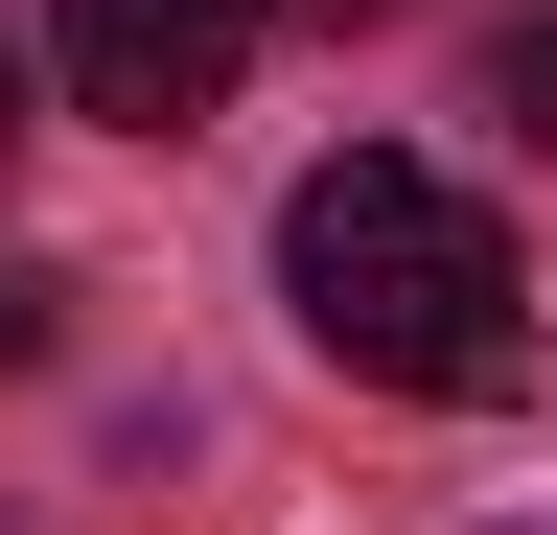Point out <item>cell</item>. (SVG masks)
Listing matches in <instances>:
<instances>
[{
    "mask_svg": "<svg viewBox=\"0 0 557 535\" xmlns=\"http://www.w3.org/2000/svg\"><path fill=\"white\" fill-rule=\"evenodd\" d=\"M511 117H534V141H557V24H511Z\"/></svg>",
    "mask_w": 557,
    "mask_h": 535,
    "instance_id": "3957f363",
    "label": "cell"
},
{
    "mask_svg": "<svg viewBox=\"0 0 557 535\" xmlns=\"http://www.w3.org/2000/svg\"><path fill=\"white\" fill-rule=\"evenodd\" d=\"M0 141H24V47H0Z\"/></svg>",
    "mask_w": 557,
    "mask_h": 535,
    "instance_id": "5b68a950",
    "label": "cell"
},
{
    "mask_svg": "<svg viewBox=\"0 0 557 535\" xmlns=\"http://www.w3.org/2000/svg\"><path fill=\"white\" fill-rule=\"evenodd\" d=\"M24 350H47V280H0V373H24Z\"/></svg>",
    "mask_w": 557,
    "mask_h": 535,
    "instance_id": "277c9868",
    "label": "cell"
},
{
    "mask_svg": "<svg viewBox=\"0 0 557 535\" xmlns=\"http://www.w3.org/2000/svg\"><path fill=\"white\" fill-rule=\"evenodd\" d=\"M278 303L348 396H511L534 373V303H511V233L465 210L418 141H348L278 186Z\"/></svg>",
    "mask_w": 557,
    "mask_h": 535,
    "instance_id": "6da1fadb",
    "label": "cell"
},
{
    "mask_svg": "<svg viewBox=\"0 0 557 535\" xmlns=\"http://www.w3.org/2000/svg\"><path fill=\"white\" fill-rule=\"evenodd\" d=\"M278 0H70V94L116 117V141H186V117H233Z\"/></svg>",
    "mask_w": 557,
    "mask_h": 535,
    "instance_id": "7a4b0ae2",
    "label": "cell"
},
{
    "mask_svg": "<svg viewBox=\"0 0 557 535\" xmlns=\"http://www.w3.org/2000/svg\"><path fill=\"white\" fill-rule=\"evenodd\" d=\"M325 24H418V0H325Z\"/></svg>",
    "mask_w": 557,
    "mask_h": 535,
    "instance_id": "8992f818",
    "label": "cell"
}]
</instances>
